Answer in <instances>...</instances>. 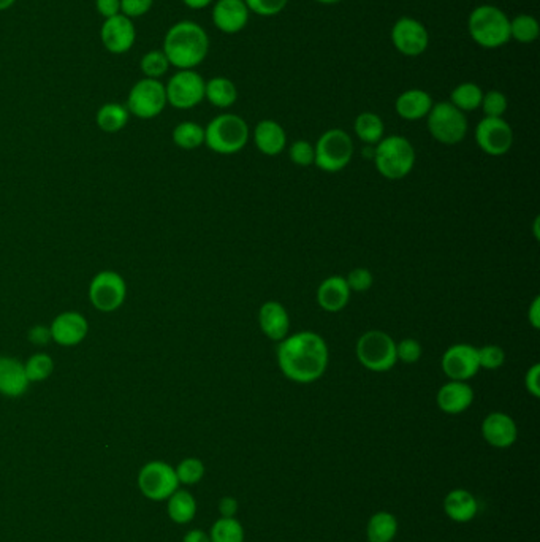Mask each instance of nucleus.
Segmentation results:
<instances>
[{
    "label": "nucleus",
    "mask_w": 540,
    "mask_h": 542,
    "mask_svg": "<svg viewBox=\"0 0 540 542\" xmlns=\"http://www.w3.org/2000/svg\"><path fill=\"white\" fill-rule=\"evenodd\" d=\"M330 362L325 339L314 331H300L282 339L278 347V363L287 379L311 384L320 379Z\"/></svg>",
    "instance_id": "1"
},
{
    "label": "nucleus",
    "mask_w": 540,
    "mask_h": 542,
    "mask_svg": "<svg viewBox=\"0 0 540 542\" xmlns=\"http://www.w3.org/2000/svg\"><path fill=\"white\" fill-rule=\"evenodd\" d=\"M162 51L178 71H194L210 53V37L198 22H176L167 30Z\"/></svg>",
    "instance_id": "2"
},
{
    "label": "nucleus",
    "mask_w": 540,
    "mask_h": 542,
    "mask_svg": "<svg viewBox=\"0 0 540 542\" xmlns=\"http://www.w3.org/2000/svg\"><path fill=\"white\" fill-rule=\"evenodd\" d=\"M469 36L485 50H496L511 40V20L494 5H478L468 20Z\"/></svg>",
    "instance_id": "3"
},
{
    "label": "nucleus",
    "mask_w": 540,
    "mask_h": 542,
    "mask_svg": "<svg viewBox=\"0 0 540 542\" xmlns=\"http://www.w3.org/2000/svg\"><path fill=\"white\" fill-rule=\"evenodd\" d=\"M374 163L386 179H403L414 170V146L406 137L390 135L382 138L374 149Z\"/></svg>",
    "instance_id": "4"
},
{
    "label": "nucleus",
    "mask_w": 540,
    "mask_h": 542,
    "mask_svg": "<svg viewBox=\"0 0 540 542\" xmlns=\"http://www.w3.org/2000/svg\"><path fill=\"white\" fill-rule=\"evenodd\" d=\"M249 141V126L238 114H219L204 127V145L218 154H235Z\"/></svg>",
    "instance_id": "5"
},
{
    "label": "nucleus",
    "mask_w": 540,
    "mask_h": 542,
    "mask_svg": "<svg viewBox=\"0 0 540 542\" xmlns=\"http://www.w3.org/2000/svg\"><path fill=\"white\" fill-rule=\"evenodd\" d=\"M355 353L358 362L374 373L388 371L398 362L396 343L386 331L370 330L363 333L358 338Z\"/></svg>",
    "instance_id": "6"
},
{
    "label": "nucleus",
    "mask_w": 540,
    "mask_h": 542,
    "mask_svg": "<svg viewBox=\"0 0 540 542\" xmlns=\"http://www.w3.org/2000/svg\"><path fill=\"white\" fill-rule=\"evenodd\" d=\"M314 153V163L319 169L327 173H337L351 163L353 141L343 129H330L317 140Z\"/></svg>",
    "instance_id": "7"
},
{
    "label": "nucleus",
    "mask_w": 540,
    "mask_h": 542,
    "mask_svg": "<svg viewBox=\"0 0 540 542\" xmlns=\"http://www.w3.org/2000/svg\"><path fill=\"white\" fill-rule=\"evenodd\" d=\"M427 122L431 137L447 146L458 145L468 134L466 113L460 112L450 102L435 104L427 116Z\"/></svg>",
    "instance_id": "8"
},
{
    "label": "nucleus",
    "mask_w": 540,
    "mask_h": 542,
    "mask_svg": "<svg viewBox=\"0 0 540 542\" xmlns=\"http://www.w3.org/2000/svg\"><path fill=\"white\" fill-rule=\"evenodd\" d=\"M167 104V91L161 79L143 78L129 92L126 108L138 120H153L165 110Z\"/></svg>",
    "instance_id": "9"
},
{
    "label": "nucleus",
    "mask_w": 540,
    "mask_h": 542,
    "mask_svg": "<svg viewBox=\"0 0 540 542\" xmlns=\"http://www.w3.org/2000/svg\"><path fill=\"white\" fill-rule=\"evenodd\" d=\"M137 484L141 495L151 501H167L179 488L175 466L162 460H153L141 466Z\"/></svg>",
    "instance_id": "10"
},
{
    "label": "nucleus",
    "mask_w": 540,
    "mask_h": 542,
    "mask_svg": "<svg viewBox=\"0 0 540 542\" xmlns=\"http://www.w3.org/2000/svg\"><path fill=\"white\" fill-rule=\"evenodd\" d=\"M127 284L124 278L112 271L104 270L92 278L89 284V300L100 313L120 310L126 302Z\"/></svg>",
    "instance_id": "11"
},
{
    "label": "nucleus",
    "mask_w": 540,
    "mask_h": 542,
    "mask_svg": "<svg viewBox=\"0 0 540 542\" xmlns=\"http://www.w3.org/2000/svg\"><path fill=\"white\" fill-rule=\"evenodd\" d=\"M204 77L195 71H178L165 85L167 102L176 110H190L204 100Z\"/></svg>",
    "instance_id": "12"
},
{
    "label": "nucleus",
    "mask_w": 540,
    "mask_h": 542,
    "mask_svg": "<svg viewBox=\"0 0 540 542\" xmlns=\"http://www.w3.org/2000/svg\"><path fill=\"white\" fill-rule=\"evenodd\" d=\"M392 43L403 56H420L428 50V30L419 20L411 16H403L393 24Z\"/></svg>",
    "instance_id": "13"
},
{
    "label": "nucleus",
    "mask_w": 540,
    "mask_h": 542,
    "mask_svg": "<svg viewBox=\"0 0 540 542\" xmlns=\"http://www.w3.org/2000/svg\"><path fill=\"white\" fill-rule=\"evenodd\" d=\"M476 141L485 154L504 155L513 145V130L504 118H486L480 121L476 129Z\"/></svg>",
    "instance_id": "14"
},
{
    "label": "nucleus",
    "mask_w": 540,
    "mask_h": 542,
    "mask_svg": "<svg viewBox=\"0 0 540 542\" xmlns=\"http://www.w3.org/2000/svg\"><path fill=\"white\" fill-rule=\"evenodd\" d=\"M442 370L450 380L472 379L480 370L478 365V347L474 346L460 345L450 346L442 355Z\"/></svg>",
    "instance_id": "15"
},
{
    "label": "nucleus",
    "mask_w": 540,
    "mask_h": 542,
    "mask_svg": "<svg viewBox=\"0 0 540 542\" xmlns=\"http://www.w3.org/2000/svg\"><path fill=\"white\" fill-rule=\"evenodd\" d=\"M100 38L112 54H126L134 48L137 29L130 18L120 13L108 18L100 29Z\"/></svg>",
    "instance_id": "16"
},
{
    "label": "nucleus",
    "mask_w": 540,
    "mask_h": 542,
    "mask_svg": "<svg viewBox=\"0 0 540 542\" xmlns=\"http://www.w3.org/2000/svg\"><path fill=\"white\" fill-rule=\"evenodd\" d=\"M51 339L63 347L79 345L89 333V324L86 317L75 311H65L49 325Z\"/></svg>",
    "instance_id": "17"
},
{
    "label": "nucleus",
    "mask_w": 540,
    "mask_h": 542,
    "mask_svg": "<svg viewBox=\"0 0 540 542\" xmlns=\"http://www.w3.org/2000/svg\"><path fill=\"white\" fill-rule=\"evenodd\" d=\"M482 437L496 449H507L517 443L519 427L512 417L501 411L491 413L482 422Z\"/></svg>",
    "instance_id": "18"
},
{
    "label": "nucleus",
    "mask_w": 540,
    "mask_h": 542,
    "mask_svg": "<svg viewBox=\"0 0 540 542\" xmlns=\"http://www.w3.org/2000/svg\"><path fill=\"white\" fill-rule=\"evenodd\" d=\"M249 8L245 0H218L211 16L214 26L224 34H238L249 22Z\"/></svg>",
    "instance_id": "19"
},
{
    "label": "nucleus",
    "mask_w": 540,
    "mask_h": 542,
    "mask_svg": "<svg viewBox=\"0 0 540 542\" xmlns=\"http://www.w3.org/2000/svg\"><path fill=\"white\" fill-rule=\"evenodd\" d=\"M436 402L442 413L450 416H458L472 406L474 390L463 380H449L439 388Z\"/></svg>",
    "instance_id": "20"
},
{
    "label": "nucleus",
    "mask_w": 540,
    "mask_h": 542,
    "mask_svg": "<svg viewBox=\"0 0 540 542\" xmlns=\"http://www.w3.org/2000/svg\"><path fill=\"white\" fill-rule=\"evenodd\" d=\"M259 324L265 337L273 341L287 338L290 330V317L286 306L279 302H267L259 311Z\"/></svg>",
    "instance_id": "21"
},
{
    "label": "nucleus",
    "mask_w": 540,
    "mask_h": 542,
    "mask_svg": "<svg viewBox=\"0 0 540 542\" xmlns=\"http://www.w3.org/2000/svg\"><path fill=\"white\" fill-rule=\"evenodd\" d=\"M29 384L24 363L14 357L0 355V394L18 398L28 392Z\"/></svg>",
    "instance_id": "22"
},
{
    "label": "nucleus",
    "mask_w": 540,
    "mask_h": 542,
    "mask_svg": "<svg viewBox=\"0 0 540 542\" xmlns=\"http://www.w3.org/2000/svg\"><path fill=\"white\" fill-rule=\"evenodd\" d=\"M351 300V289L343 276H330L317 289V303L327 313L343 311Z\"/></svg>",
    "instance_id": "23"
},
{
    "label": "nucleus",
    "mask_w": 540,
    "mask_h": 542,
    "mask_svg": "<svg viewBox=\"0 0 540 542\" xmlns=\"http://www.w3.org/2000/svg\"><path fill=\"white\" fill-rule=\"evenodd\" d=\"M444 513L456 523H469L478 514V501L469 490L455 488L444 498Z\"/></svg>",
    "instance_id": "24"
},
{
    "label": "nucleus",
    "mask_w": 540,
    "mask_h": 542,
    "mask_svg": "<svg viewBox=\"0 0 540 542\" xmlns=\"http://www.w3.org/2000/svg\"><path fill=\"white\" fill-rule=\"evenodd\" d=\"M253 143L262 154H281L287 146V134L284 127L276 121H260L253 129Z\"/></svg>",
    "instance_id": "25"
},
{
    "label": "nucleus",
    "mask_w": 540,
    "mask_h": 542,
    "mask_svg": "<svg viewBox=\"0 0 540 542\" xmlns=\"http://www.w3.org/2000/svg\"><path fill=\"white\" fill-rule=\"evenodd\" d=\"M433 105L435 102L428 92L414 88L398 96L395 102V110L403 120L420 121L428 116Z\"/></svg>",
    "instance_id": "26"
},
{
    "label": "nucleus",
    "mask_w": 540,
    "mask_h": 542,
    "mask_svg": "<svg viewBox=\"0 0 540 542\" xmlns=\"http://www.w3.org/2000/svg\"><path fill=\"white\" fill-rule=\"evenodd\" d=\"M204 99L216 108H230L238 100V89L232 79L225 77L211 78L204 85Z\"/></svg>",
    "instance_id": "27"
},
{
    "label": "nucleus",
    "mask_w": 540,
    "mask_h": 542,
    "mask_svg": "<svg viewBox=\"0 0 540 542\" xmlns=\"http://www.w3.org/2000/svg\"><path fill=\"white\" fill-rule=\"evenodd\" d=\"M167 514L176 525H187L195 519V496L184 488H178L167 500Z\"/></svg>",
    "instance_id": "28"
},
{
    "label": "nucleus",
    "mask_w": 540,
    "mask_h": 542,
    "mask_svg": "<svg viewBox=\"0 0 540 542\" xmlns=\"http://www.w3.org/2000/svg\"><path fill=\"white\" fill-rule=\"evenodd\" d=\"M400 523L398 519L386 511H379L372 514L366 525V539L368 542H393L398 535Z\"/></svg>",
    "instance_id": "29"
},
{
    "label": "nucleus",
    "mask_w": 540,
    "mask_h": 542,
    "mask_svg": "<svg viewBox=\"0 0 540 542\" xmlns=\"http://www.w3.org/2000/svg\"><path fill=\"white\" fill-rule=\"evenodd\" d=\"M129 118H130V113H129L126 105H120L116 102H108L105 105L98 108L96 122H97L98 129L104 130L106 134H116L127 126Z\"/></svg>",
    "instance_id": "30"
},
{
    "label": "nucleus",
    "mask_w": 540,
    "mask_h": 542,
    "mask_svg": "<svg viewBox=\"0 0 540 542\" xmlns=\"http://www.w3.org/2000/svg\"><path fill=\"white\" fill-rule=\"evenodd\" d=\"M484 97V91L480 86L476 83H461L456 86L455 89L450 94V104L456 106L460 112L468 113L480 108Z\"/></svg>",
    "instance_id": "31"
},
{
    "label": "nucleus",
    "mask_w": 540,
    "mask_h": 542,
    "mask_svg": "<svg viewBox=\"0 0 540 542\" xmlns=\"http://www.w3.org/2000/svg\"><path fill=\"white\" fill-rule=\"evenodd\" d=\"M353 129H355L358 138L368 145H378L384 138V132H386L384 121L371 112L358 114Z\"/></svg>",
    "instance_id": "32"
},
{
    "label": "nucleus",
    "mask_w": 540,
    "mask_h": 542,
    "mask_svg": "<svg viewBox=\"0 0 540 542\" xmlns=\"http://www.w3.org/2000/svg\"><path fill=\"white\" fill-rule=\"evenodd\" d=\"M208 535L211 542H245V527L237 517H219Z\"/></svg>",
    "instance_id": "33"
},
{
    "label": "nucleus",
    "mask_w": 540,
    "mask_h": 542,
    "mask_svg": "<svg viewBox=\"0 0 540 542\" xmlns=\"http://www.w3.org/2000/svg\"><path fill=\"white\" fill-rule=\"evenodd\" d=\"M173 143L178 148L186 149V151L200 148L202 145H204V127L192 122V121L179 122L173 129Z\"/></svg>",
    "instance_id": "34"
},
{
    "label": "nucleus",
    "mask_w": 540,
    "mask_h": 542,
    "mask_svg": "<svg viewBox=\"0 0 540 542\" xmlns=\"http://www.w3.org/2000/svg\"><path fill=\"white\" fill-rule=\"evenodd\" d=\"M540 36V24L531 14H519L513 20H511V40H517L519 43L536 42Z\"/></svg>",
    "instance_id": "35"
},
{
    "label": "nucleus",
    "mask_w": 540,
    "mask_h": 542,
    "mask_svg": "<svg viewBox=\"0 0 540 542\" xmlns=\"http://www.w3.org/2000/svg\"><path fill=\"white\" fill-rule=\"evenodd\" d=\"M176 478L179 480V486H196L204 478V463L196 457H187L181 460L175 466Z\"/></svg>",
    "instance_id": "36"
},
{
    "label": "nucleus",
    "mask_w": 540,
    "mask_h": 542,
    "mask_svg": "<svg viewBox=\"0 0 540 542\" xmlns=\"http://www.w3.org/2000/svg\"><path fill=\"white\" fill-rule=\"evenodd\" d=\"M24 371H26L29 382H42V380L48 379L54 371L53 357L45 353L34 354L24 363Z\"/></svg>",
    "instance_id": "37"
},
{
    "label": "nucleus",
    "mask_w": 540,
    "mask_h": 542,
    "mask_svg": "<svg viewBox=\"0 0 540 542\" xmlns=\"http://www.w3.org/2000/svg\"><path fill=\"white\" fill-rule=\"evenodd\" d=\"M169 59L162 50L147 51L145 56L141 57L140 69L145 78H153V79H161L167 71H169Z\"/></svg>",
    "instance_id": "38"
},
{
    "label": "nucleus",
    "mask_w": 540,
    "mask_h": 542,
    "mask_svg": "<svg viewBox=\"0 0 540 542\" xmlns=\"http://www.w3.org/2000/svg\"><path fill=\"white\" fill-rule=\"evenodd\" d=\"M507 106H509V102H507V97H505L503 92H484L480 108L484 110L486 118H503L505 112H507Z\"/></svg>",
    "instance_id": "39"
},
{
    "label": "nucleus",
    "mask_w": 540,
    "mask_h": 542,
    "mask_svg": "<svg viewBox=\"0 0 540 542\" xmlns=\"http://www.w3.org/2000/svg\"><path fill=\"white\" fill-rule=\"evenodd\" d=\"M288 157L298 167H309L314 163L316 153H314V146L308 140H298L290 145Z\"/></svg>",
    "instance_id": "40"
},
{
    "label": "nucleus",
    "mask_w": 540,
    "mask_h": 542,
    "mask_svg": "<svg viewBox=\"0 0 540 542\" xmlns=\"http://www.w3.org/2000/svg\"><path fill=\"white\" fill-rule=\"evenodd\" d=\"M245 4L251 13L271 18L284 12V8L287 7L288 0H245Z\"/></svg>",
    "instance_id": "41"
},
{
    "label": "nucleus",
    "mask_w": 540,
    "mask_h": 542,
    "mask_svg": "<svg viewBox=\"0 0 540 542\" xmlns=\"http://www.w3.org/2000/svg\"><path fill=\"white\" fill-rule=\"evenodd\" d=\"M478 365L485 370H498L504 365L505 354L499 346L488 345L478 349Z\"/></svg>",
    "instance_id": "42"
},
{
    "label": "nucleus",
    "mask_w": 540,
    "mask_h": 542,
    "mask_svg": "<svg viewBox=\"0 0 540 542\" xmlns=\"http://www.w3.org/2000/svg\"><path fill=\"white\" fill-rule=\"evenodd\" d=\"M421 345L414 338L403 339L401 343L396 345V359L401 360L403 363L412 365L417 363L421 359Z\"/></svg>",
    "instance_id": "43"
},
{
    "label": "nucleus",
    "mask_w": 540,
    "mask_h": 542,
    "mask_svg": "<svg viewBox=\"0 0 540 542\" xmlns=\"http://www.w3.org/2000/svg\"><path fill=\"white\" fill-rule=\"evenodd\" d=\"M345 282H347L351 292L352 290L353 292H366V290L371 289L374 278H372V273L368 268H355L347 275Z\"/></svg>",
    "instance_id": "44"
},
{
    "label": "nucleus",
    "mask_w": 540,
    "mask_h": 542,
    "mask_svg": "<svg viewBox=\"0 0 540 542\" xmlns=\"http://www.w3.org/2000/svg\"><path fill=\"white\" fill-rule=\"evenodd\" d=\"M154 0H120V13L134 20L151 12Z\"/></svg>",
    "instance_id": "45"
},
{
    "label": "nucleus",
    "mask_w": 540,
    "mask_h": 542,
    "mask_svg": "<svg viewBox=\"0 0 540 542\" xmlns=\"http://www.w3.org/2000/svg\"><path fill=\"white\" fill-rule=\"evenodd\" d=\"M525 386L529 394L533 395L534 398H539L540 396V365L531 366L528 370L527 376H525Z\"/></svg>",
    "instance_id": "46"
},
{
    "label": "nucleus",
    "mask_w": 540,
    "mask_h": 542,
    "mask_svg": "<svg viewBox=\"0 0 540 542\" xmlns=\"http://www.w3.org/2000/svg\"><path fill=\"white\" fill-rule=\"evenodd\" d=\"M98 14L105 20L120 13V0H96Z\"/></svg>",
    "instance_id": "47"
},
{
    "label": "nucleus",
    "mask_w": 540,
    "mask_h": 542,
    "mask_svg": "<svg viewBox=\"0 0 540 542\" xmlns=\"http://www.w3.org/2000/svg\"><path fill=\"white\" fill-rule=\"evenodd\" d=\"M218 509L220 517H227V519L237 517L239 509L238 500L233 496H224L219 500Z\"/></svg>",
    "instance_id": "48"
},
{
    "label": "nucleus",
    "mask_w": 540,
    "mask_h": 542,
    "mask_svg": "<svg viewBox=\"0 0 540 542\" xmlns=\"http://www.w3.org/2000/svg\"><path fill=\"white\" fill-rule=\"evenodd\" d=\"M29 339L37 346L46 345L48 341H51V331H49V327L36 325L34 329H30V331H29Z\"/></svg>",
    "instance_id": "49"
},
{
    "label": "nucleus",
    "mask_w": 540,
    "mask_h": 542,
    "mask_svg": "<svg viewBox=\"0 0 540 542\" xmlns=\"http://www.w3.org/2000/svg\"><path fill=\"white\" fill-rule=\"evenodd\" d=\"M528 319H529V324L533 325L534 329L537 330L540 329V298L539 296H536L534 298L533 303H531V306H529V311H528Z\"/></svg>",
    "instance_id": "50"
},
{
    "label": "nucleus",
    "mask_w": 540,
    "mask_h": 542,
    "mask_svg": "<svg viewBox=\"0 0 540 542\" xmlns=\"http://www.w3.org/2000/svg\"><path fill=\"white\" fill-rule=\"evenodd\" d=\"M183 542H211L210 535L204 529H190L184 535Z\"/></svg>",
    "instance_id": "51"
},
{
    "label": "nucleus",
    "mask_w": 540,
    "mask_h": 542,
    "mask_svg": "<svg viewBox=\"0 0 540 542\" xmlns=\"http://www.w3.org/2000/svg\"><path fill=\"white\" fill-rule=\"evenodd\" d=\"M214 0H183L186 7L192 8V10H202V8L210 7Z\"/></svg>",
    "instance_id": "52"
},
{
    "label": "nucleus",
    "mask_w": 540,
    "mask_h": 542,
    "mask_svg": "<svg viewBox=\"0 0 540 542\" xmlns=\"http://www.w3.org/2000/svg\"><path fill=\"white\" fill-rule=\"evenodd\" d=\"M16 0H0V12H5L10 7H13Z\"/></svg>",
    "instance_id": "53"
},
{
    "label": "nucleus",
    "mask_w": 540,
    "mask_h": 542,
    "mask_svg": "<svg viewBox=\"0 0 540 542\" xmlns=\"http://www.w3.org/2000/svg\"><path fill=\"white\" fill-rule=\"evenodd\" d=\"M319 4H323V5H335L337 2H341V0H316Z\"/></svg>",
    "instance_id": "54"
}]
</instances>
